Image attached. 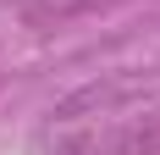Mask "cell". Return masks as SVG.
<instances>
[{
	"instance_id": "cell-1",
	"label": "cell",
	"mask_w": 160,
	"mask_h": 155,
	"mask_svg": "<svg viewBox=\"0 0 160 155\" xmlns=\"http://www.w3.org/2000/svg\"><path fill=\"white\" fill-rule=\"evenodd\" d=\"M94 6H111V0H33L28 22L44 28V22H66V17H78V11H94Z\"/></svg>"
}]
</instances>
